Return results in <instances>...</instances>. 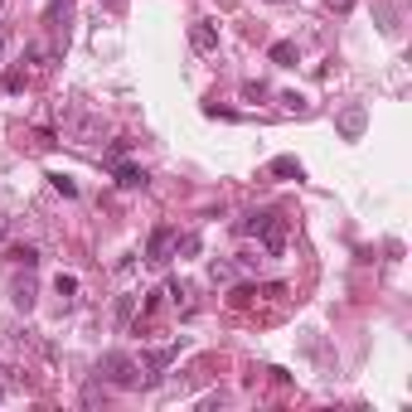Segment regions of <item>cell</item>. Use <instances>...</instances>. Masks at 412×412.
Wrapping results in <instances>:
<instances>
[{
    "label": "cell",
    "mask_w": 412,
    "mask_h": 412,
    "mask_svg": "<svg viewBox=\"0 0 412 412\" xmlns=\"http://www.w3.org/2000/svg\"><path fill=\"white\" fill-rule=\"evenodd\" d=\"M98 374H102L112 388H136L141 383V364L131 354H121V349H107L102 359H98Z\"/></svg>",
    "instance_id": "obj_1"
},
{
    "label": "cell",
    "mask_w": 412,
    "mask_h": 412,
    "mask_svg": "<svg viewBox=\"0 0 412 412\" xmlns=\"http://www.w3.org/2000/svg\"><path fill=\"white\" fill-rule=\"evenodd\" d=\"M364 126H369V107H364V102L339 107V116H335V131H339V141H364Z\"/></svg>",
    "instance_id": "obj_2"
},
{
    "label": "cell",
    "mask_w": 412,
    "mask_h": 412,
    "mask_svg": "<svg viewBox=\"0 0 412 412\" xmlns=\"http://www.w3.org/2000/svg\"><path fill=\"white\" fill-rule=\"evenodd\" d=\"M170 257H175V228L160 223V228L151 233V243H146V262H151V267H165Z\"/></svg>",
    "instance_id": "obj_3"
},
{
    "label": "cell",
    "mask_w": 412,
    "mask_h": 412,
    "mask_svg": "<svg viewBox=\"0 0 412 412\" xmlns=\"http://www.w3.org/2000/svg\"><path fill=\"white\" fill-rule=\"evenodd\" d=\"M257 238H262V252H267V257H282V252H287V218H282V213H272V218L262 223V233H257Z\"/></svg>",
    "instance_id": "obj_4"
},
{
    "label": "cell",
    "mask_w": 412,
    "mask_h": 412,
    "mask_svg": "<svg viewBox=\"0 0 412 412\" xmlns=\"http://www.w3.org/2000/svg\"><path fill=\"white\" fill-rule=\"evenodd\" d=\"M68 136H73V141H83V146H93V141L102 136V116H88V112H73V116H68Z\"/></svg>",
    "instance_id": "obj_5"
},
{
    "label": "cell",
    "mask_w": 412,
    "mask_h": 412,
    "mask_svg": "<svg viewBox=\"0 0 412 412\" xmlns=\"http://www.w3.org/2000/svg\"><path fill=\"white\" fill-rule=\"evenodd\" d=\"M190 49H194V54H213V49H218V24H213V20L190 24Z\"/></svg>",
    "instance_id": "obj_6"
},
{
    "label": "cell",
    "mask_w": 412,
    "mask_h": 412,
    "mask_svg": "<svg viewBox=\"0 0 412 412\" xmlns=\"http://www.w3.org/2000/svg\"><path fill=\"white\" fill-rule=\"evenodd\" d=\"M175 354H180V344H165V349H151L146 354V383H155L170 364H175Z\"/></svg>",
    "instance_id": "obj_7"
},
{
    "label": "cell",
    "mask_w": 412,
    "mask_h": 412,
    "mask_svg": "<svg viewBox=\"0 0 412 412\" xmlns=\"http://www.w3.org/2000/svg\"><path fill=\"white\" fill-rule=\"evenodd\" d=\"M267 175H272V180H306V165H301L296 155H277V160L267 165Z\"/></svg>",
    "instance_id": "obj_8"
},
{
    "label": "cell",
    "mask_w": 412,
    "mask_h": 412,
    "mask_svg": "<svg viewBox=\"0 0 412 412\" xmlns=\"http://www.w3.org/2000/svg\"><path fill=\"white\" fill-rule=\"evenodd\" d=\"M267 218H272V213H267V208H252V213H243V218H238V223H233V233H238V238H257V233H262V223H267Z\"/></svg>",
    "instance_id": "obj_9"
},
{
    "label": "cell",
    "mask_w": 412,
    "mask_h": 412,
    "mask_svg": "<svg viewBox=\"0 0 412 412\" xmlns=\"http://www.w3.org/2000/svg\"><path fill=\"white\" fill-rule=\"evenodd\" d=\"M146 180H151V175H146L141 165H121V160H116V185H121V190H146Z\"/></svg>",
    "instance_id": "obj_10"
},
{
    "label": "cell",
    "mask_w": 412,
    "mask_h": 412,
    "mask_svg": "<svg viewBox=\"0 0 412 412\" xmlns=\"http://www.w3.org/2000/svg\"><path fill=\"white\" fill-rule=\"evenodd\" d=\"M267 59H272L277 68H296V44H291V39H277V44L267 49Z\"/></svg>",
    "instance_id": "obj_11"
},
{
    "label": "cell",
    "mask_w": 412,
    "mask_h": 412,
    "mask_svg": "<svg viewBox=\"0 0 412 412\" xmlns=\"http://www.w3.org/2000/svg\"><path fill=\"white\" fill-rule=\"evenodd\" d=\"M10 262L24 267V272H34V267H39V247H34V243H15V247H10Z\"/></svg>",
    "instance_id": "obj_12"
},
{
    "label": "cell",
    "mask_w": 412,
    "mask_h": 412,
    "mask_svg": "<svg viewBox=\"0 0 412 412\" xmlns=\"http://www.w3.org/2000/svg\"><path fill=\"white\" fill-rule=\"evenodd\" d=\"M175 257H199V233H175Z\"/></svg>",
    "instance_id": "obj_13"
},
{
    "label": "cell",
    "mask_w": 412,
    "mask_h": 412,
    "mask_svg": "<svg viewBox=\"0 0 412 412\" xmlns=\"http://www.w3.org/2000/svg\"><path fill=\"white\" fill-rule=\"evenodd\" d=\"M233 277H238V267H233V262H208V282H213V287H228Z\"/></svg>",
    "instance_id": "obj_14"
},
{
    "label": "cell",
    "mask_w": 412,
    "mask_h": 412,
    "mask_svg": "<svg viewBox=\"0 0 412 412\" xmlns=\"http://www.w3.org/2000/svg\"><path fill=\"white\" fill-rule=\"evenodd\" d=\"M54 291H59L63 301H73V296H78V277H73V272H59V277H54Z\"/></svg>",
    "instance_id": "obj_15"
},
{
    "label": "cell",
    "mask_w": 412,
    "mask_h": 412,
    "mask_svg": "<svg viewBox=\"0 0 412 412\" xmlns=\"http://www.w3.org/2000/svg\"><path fill=\"white\" fill-rule=\"evenodd\" d=\"M49 185H54V190H59L63 199H73V194H78V185H73V175H63V170H54V175H49Z\"/></svg>",
    "instance_id": "obj_16"
},
{
    "label": "cell",
    "mask_w": 412,
    "mask_h": 412,
    "mask_svg": "<svg viewBox=\"0 0 412 412\" xmlns=\"http://www.w3.org/2000/svg\"><path fill=\"white\" fill-rule=\"evenodd\" d=\"M136 315V296H116V325H131Z\"/></svg>",
    "instance_id": "obj_17"
},
{
    "label": "cell",
    "mask_w": 412,
    "mask_h": 412,
    "mask_svg": "<svg viewBox=\"0 0 412 412\" xmlns=\"http://www.w3.org/2000/svg\"><path fill=\"white\" fill-rule=\"evenodd\" d=\"M252 296H257V287H233V296H228V301H233L238 310H247V306H252Z\"/></svg>",
    "instance_id": "obj_18"
},
{
    "label": "cell",
    "mask_w": 412,
    "mask_h": 412,
    "mask_svg": "<svg viewBox=\"0 0 412 412\" xmlns=\"http://www.w3.org/2000/svg\"><path fill=\"white\" fill-rule=\"evenodd\" d=\"M15 306H20V310L34 306V287H29V282H24V287H15Z\"/></svg>",
    "instance_id": "obj_19"
},
{
    "label": "cell",
    "mask_w": 412,
    "mask_h": 412,
    "mask_svg": "<svg viewBox=\"0 0 412 412\" xmlns=\"http://www.w3.org/2000/svg\"><path fill=\"white\" fill-rule=\"evenodd\" d=\"M282 107H287V112H306V98H301V93H282Z\"/></svg>",
    "instance_id": "obj_20"
},
{
    "label": "cell",
    "mask_w": 412,
    "mask_h": 412,
    "mask_svg": "<svg viewBox=\"0 0 412 412\" xmlns=\"http://www.w3.org/2000/svg\"><path fill=\"white\" fill-rule=\"evenodd\" d=\"M0 88H5V93H20V88H24V73H5V83H0Z\"/></svg>",
    "instance_id": "obj_21"
},
{
    "label": "cell",
    "mask_w": 412,
    "mask_h": 412,
    "mask_svg": "<svg viewBox=\"0 0 412 412\" xmlns=\"http://www.w3.org/2000/svg\"><path fill=\"white\" fill-rule=\"evenodd\" d=\"M325 5H330L335 15H349V10H354V0H325Z\"/></svg>",
    "instance_id": "obj_22"
},
{
    "label": "cell",
    "mask_w": 412,
    "mask_h": 412,
    "mask_svg": "<svg viewBox=\"0 0 412 412\" xmlns=\"http://www.w3.org/2000/svg\"><path fill=\"white\" fill-rule=\"evenodd\" d=\"M0 49H5V34H0Z\"/></svg>",
    "instance_id": "obj_23"
},
{
    "label": "cell",
    "mask_w": 412,
    "mask_h": 412,
    "mask_svg": "<svg viewBox=\"0 0 412 412\" xmlns=\"http://www.w3.org/2000/svg\"><path fill=\"white\" fill-rule=\"evenodd\" d=\"M0 238H5V223H0Z\"/></svg>",
    "instance_id": "obj_24"
},
{
    "label": "cell",
    "mask_w": 412,
    "mask_h": 412,
    "mask_svg": "<svg viewBox=\"0 0 412 412\" xmlns=\"http://www.w3.org/2000/svg\"><path fill=\"white\" fill-rule=\"evenodd\" d=\"M0 374H5V364H0Z\"/></svg>",
    "instance_id": "obj_25"
},
{
    "label": "cell",
    "mask_w": 412,
    "mask_h": 412,
    "mask_svg": "<svg viewBox=\"0 0 412 412\" xmlns=\"http://www.w3.org/2000/svg\"><path fill=\"white\" fill-rule=\"evenodd\" d=\"M277 5H282V0H277Z\"/></svg>",
    "instance_id": "obj_26"
},
{
    "label": "cell",
    "mask_w": 412,
    "mask_h": 412,
    "mask_svg": "<svg viewBox=\"0 0 412 412\" xmlns=\"http://www.w3.org/2000/svg\"><path fill=\"white\" fill-rule=\"evenodd\" d=\"M0 5H5V0H0Z\"/></svg>",
    "instance_id": "obj_27"
}]
</instances>
